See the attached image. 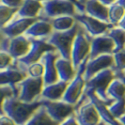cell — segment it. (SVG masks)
I'll return each instance as SVG.
<instances>
[{
  "label": "cell",
  "mask_w": 125,
  "mask_h": 125,
  "mask_svg": "<svg viewBox=\"0 0 125 125\" xmlns=\"http://www.w3.org/2000/svg\"><path fill=\"white\" fill-rule=\"evenodd\" d=\"M74 18L91 37L104 35L115 26L112 24H107L94 17H91L87 13H76Z\"/></svg>",
  "instance_id": "13"
},
{
  "label": "cell",
  "mask_w": 125,
  "mask_h": 125,
  "mask_svg": "<svg viewBox=\"0 0 125 125\" xmlns=\"http://www.w3.org/2000/svg\"><path fill=\"white\" fill-rule=\"evenodd\" d=\"M74 116L80 125H99L103 121L95 104L86 93L75 105Z\"/></svg>",
  "instance_id": "7"
},
{
  "label": "cell",
  "mask_w": 125,
  "mask_h": 125,
  "mask_svg": "<svg viewBox=\"0 0 125 125\" xmlns=\"http://www.w3.org/2000/svg\"><path fill=\"white\" fill-rule=\"evenodd\" d=\"M107 94L114 101L112 104L108 106L109 112L114 118L119 119L125 114V83L116 78L109 86Z\"/></svg>",
  "instance_id": "11"
},
{
  "label": "cell",
  "mask_w": 125,
  "mask_h": 125,
  "mask_svg": "<svg viewBox=\"0 0 125 125\" xmlns=\"http://www.w3.org/2000/svg\"><path fill=\"white\" fill-rule=\"evenodd\" d=\"M60 56L57 51L53 52H47L44 54V56L42 57L41 61L44 65V74H43V81L44 86L51 85L59 81V77L57 73V70L56 67V59Z\"/></svg>",
  "instance_id": "16"
},
{
  "label": "cell",
  "mask_w": 125,
  "mask_h": 125,
  "mask_svg": "<svg viewBox=\"0 0 125 125\" xmlns=\"http://www.w3.org/2000/svg\"><path fill=\"white\" fill-rule=\"evenodd\" d=\"M80 12L77 6L68 0H47L43 2V8L41 11L39 19L51 20L59 16L70 15L75 16Z\"/></svg>",
  "instance_id": "5"
},
{
  "label": "cell",
  "mask_w": 125,
  "mask_h": 125,
  "mask_svg": "<svg viewBox=\"0 0 125 125\" xmlns=\"http://www.w3.org/2000/svg\"><path fill=\"white\" fill-rule=\"evenodd\" d=\"M78 1H79V2L81 3V4H83V5H85V3H86V2L88 1V0H78Z\"/></svg>",
  "instance_id": "40"
},
{
  "label": "cell",
  "mask_w": 125,
  "mask_h": 125,
  "mask_svg": "<svg viewBox=\"0 0 125 125\" xmlns=\"http://www.w3.org/2000/svg\"><path fill=\"white\" fill-rule=\"evenodd\" d=\"M0 89H1V94H2V101L13 98V97L18 98L17 92L10 86H0Z\"/></svg>",
  "instance_id": "31"
},
{
  "label": "cell",
  "mask_w": 125,
  "mask_h": 125,
  "mask_svg": "<svg viewBox=\"0 0 125 125\" xmlns=\"http://www.w3.org/2000/svg\"><path fill=\"white\" fill-rule=\"evenodd\" d=\"M100 2H102L104 5H105L107 7H110L111 5L113 4H115V3H117V1L118 0H99Z\"/></svg>",
  "instance_id": "36"
},
{
  "label": "cell",
  "mask_w": 125,
  "mask_h": 125,
  "mask_svg": "<svg viewBox=\"0 0 125 125\" xmlns=\"http://www.w3.org/2000/svg\"><path fill=\"white\" fill-rule=\"evenodd\" d=\"M117 3L119 4V5H121L123 8H125V0H118V1H117Z\"/></svg>",
  "instance_id": "39"
},
{
  "label": "cell",
  "mask_w": 125,
  "mask_h": 125,
  "mask_svg": "<svg viewBox=\"0 0 125 125\" xmlns=\"http://www.w3.org/2000/svg\"><path fill=\"white\" fill-rule=\"evenodd\" d=\"M81 27V25L77 22L76 25L67 31H54L46 41L53 45L58 52L61 57L72 60V49L75 37Z\"/></svg>",
  "instance_id": "2"
},
{
  "label": "cell",
  "mask_w": 125,
  "mask_h": 125,
  "mask_svg": "<svg viewBox=\"0 0 125 125\" xmlns=\"http://www.w3.org/2000/svg\"><path fill=\"white\" fill-rule=\"evenodd\" d=\"M18 10V8H11L0 4V26L3 27L13 20Z\"/></svg>",
  "instance_id": "27"
},
{
  "label": "cell",
  "mask_w": 125,
  "mask_h": 125,
  "mask_svg": "<svg viewBox=\"0 0 125 125\" xmlns=\"http://www.w3.org/2000/svg\"><path fill=\"white\" fill-rule=\"evenodd\" d=\"M17 88L19 92V100L25 103H34L41 99L44 88L43 78H34L28 76L25 80L19 83Z\"/></svg>",
  "instance_id": "9"
},
{
  "label": "cell",
  "mask_w": 125,
  "mask_h": 125,
  "mask_svg": "<svg viewBox=\"0 0 125 125\" xmlns=\"http://www.w3.org/2000/svg\"><path fill=\"white\" fill-rule=\"evenodd\" d=\"M118 125H122V124H121V123H120V122H119V124H118Z\"/></svg>",
  "instance_id": "42"
},
{
  "label": "cell",
  "mask_w": 125,
  "mask_h": 125,
  "mask_svg": "<svg viewBox=\"0 0 125 125\" xmlns=\"http://www.w3.org/2000/svg\"><path fill=\"white\" fill-rule=\"evenodd\" d=\"M0 125H17L16 122L11 119L10 117H8L7 115L4 114H1V117H0Z\"/></svg>",
  "instance_id": "33"
},
{
  "label": "cell",
  "mask_w": 125,
  "mask_h": 125,
  "mask_svg": "<svg viewBox=\"0 0 125 125\" xmlns=\"http://www.w3.org/2000/svg\"><path fill=\"white\" fill-rule=\"evenodd\" d=\"M59 125H80V124L78 123V121H77V119H76L74 115H73L70 118H68L66 120H64L63 122H61Z\"/></svg>",
  "instance_id": "34"
},
{
  "label": "cell",
  "mask_w": 125,
  "mask_h": 125,
  "mask_svg": "<svg viewBox=\"0 0 125 125\" xmlns=\"http://www.w3.org/2000/svg\"><path fill=\"white\" fill-rule=\"evenodd\" d=\"M69 83L59 80L56 83L44 86L41 99L49 101H62Z\"/></svg>",
  "instance_id": "22"
},
{
  "label": "cell",
  "mask_w": 125,
  "mask_h": 125,
  "mask_svg": "<svg viewBox=\"0 0 125 125\" xmlns=\"http://www.w3.org/2000/svg\"><path fill=\"white\" fill-rule=\"evenodd\" d=\"M114 66H115V58L113 54L102 55L93 59H88L84 73L85 80L88 81L97 73L106 69H112Z\"/></svg>",
  "instance_id": "14"
},
{
  "label": "cell",
  "mask_w": 125,
  "mask_h": 125,
  "mask_svg": "<svg viewBox=\"0 0 125 125\" xmlns=\"http://www.w3.org/2000/svg\"><path fill=\"white\" fill-rule=\"evenodd\" d=\"M56 67L57 70L59 80L61 81L70 83L76 75L77 70L74 68L73 61L71 59H66V58L59 56L56 59Z\"/></svg>",
  "instance_id": "23"
},
{
  "label": "cell",
  "mask_w": 125,
  "mask_h": 125,
  "mask_svg": "<svg viewBox=\"0 0 125 125\" xmlns=\"http://www.w3.org/2000/svg\"><path fill=\"white\" fill-rule=\"evenodd\" d=\"M85 13L107 24L109 23V7L99 0H88L85 3Z\"/></svg>",
  "instance_id": "20"
},
{
  "label": "cell",
  "mask_w": 125,
  "mask_h": 125,
  "mask_svg": "<svg viewBox=\"0 0 125 125\" xmlns=\"http://www.w3.org/2000/svg\"><path fill=\"white\" fill-rule=\"evenodd\" d=\"M30 47H31L30 39L25 37V35L12 39L1 35L0 51H4L10 54L14 58V60H18L26 56L30 50Z\"/></svg>",
  "instance_id": "10"
},
{
  "label": "cell",
  "mask_w": 125,
  "mask_h": 125,
  "mask_svg": "<svg viewBox=\"0 0 125 125\" xmlns=\"http://www.w3.org/2000/svg\"><path fill=\"white\" fill-rule=\"evenodd\" d=\"M43 8V2L38 0H24L23 5L14 18H34L39 19L41 11Z\"/></svg>",
  "instance_id": "21"
},
{
  "label": "cell",
  "mask_w": 125,
  "mask_h": 125,
  "mask_svg": "<svg viewBox=\"0 0 125 125\" xmlns=\"http://www.w3.org/2000/svg\"><path fill=\"white\" fill-rule=\"evenodd\" d=\"M24 125H59L48 115L43 106H41L32 118Z\"/></svg>",
  "instance_id": "25"
},
{
  "label": "cell",
  "mask_w": 125,
  "mask_h": 125,
  "mask_svg": "<svg viewBox=\"0 0 125 125\" xmlns=\"http://www.w3.org/2000/svg\"><path fill=\"white\" fill-rule=\"evenodd\" d=\"M26 77H28L26 72L20 70L12 64L8 69L0 71V86H10L15 89L18 96L19 92L17 85L20 82L25 80Z\"/></svg>",
  "instance_id": "18"
},
{
  "label": "cell",
  "mask_w": 125,
  "mask_h": 125,
  "mask_svg": "<svg viewBox=\"0 0 125 125\" xmlns=\"http://www.w3.org/2000/svg\"><path fill=\"white\" fill-rule=\"evenodd\" d=\"M68 1H71V2H73V4H75V5L77 6V8H78L80 13H85V5L81 4L78 0H68Z\"/></svg>",
  "instance_id": "35"
},
{
  "label": "cell",
  "mask_w": 125,
  "mask_h": 125,
  "mask_svg": "<svg viewBox=\"0 0 125 125\" xmlns=\"http://www.w3.org/2000/svg\"><path fill=\"white\" fill-rule=\"evenodd\" d=\"M118 120H119L122 125H125V114L123 115V116H121L119 119H118Z\"/></svg>",
  "instance_id": "38"
},
{
  "label": "cell",
  "mask_w": 125,
  "mask_h": 125,
  "mask_svg": "<svg viewBox=\"0 0 125 125\" xmlns=\"http://www.w3.org/2000/svg\"><path fill=\"white\" fill-rule=\"evenodd\" d=\"M88 59H89V56L87 57L78 67L75 77L69 83L66 92L64 94L62 101L68 103L70 104L76 105L82 98L83 94L85 93L87 81L85 80L84 73H85V70H86V66H87Z\"/></svg>",
  "instance_id": "6"
},
{
  "label": "cell",
  "mask_w": 125,
  "mask_h": 125,
  "mask_svg": "<svg viewBox=\"0 0 125 125\" xmlns=\"http://www.w3.org/2000/svg\"><path fill=\"white\" fill-rule=\"evenodd\" d=\"M14 62V58L7 52L0 51V71L8 69Z\"/></svg>",
  "instance_id": "30"
},
{
  "label": "cell",
  "mask_w": 125,
  "mask_h": 125,
  "mask_svg": "<svg viewBox=\"0 0 125 125\" xmlns=\"http://www.w3.org/2000/svg\"><path fill=\"white\" fill-rule=\"evenodd\" d=\"M50 21L54 31H67L72 29L77 23L75 20L74 16H70V15H64V16H59L56 18L48 20Z\"/></svg>",
  "instance_id": "24"
},
{
  "label": "cell",
  "mask_w": 125,
  "mask_h": 125,
  "mask_svg": "<svg viewBox=\"0 0 125 125\" xmlns=\"http://www.w3.org/2000/svg\"><path fill=\"white\" fill-rule=\"evenodd\" d=\"M125 15V8L115 3L109 7V23L117 26Z\"/></svg>",
  "instance_id": "28"
},
{
  "label": "cell",
  "mask_w": 125,
  "mask_h": 125,
  "mask_svg": "<svg viewBox=\"0 0 125 125\" xmlns=\"http://www.w3.org/2000/svg\"><path fill=\"white\" fill-rule=\"evenodd\" d=\"M42 106L45 108L48 115L57 123H61L64 120L74 115L75 105L70 104L64 101H49L41 99Z\"/></svg>",
  "instance_id": "12"
},
{
  "label": "cell",
  "mask_w": 125,
  "mask_h": 125,
  "mask_svg": "<svg viewBox=\"0 0 125 125\" xmlns=\"http://www.w3.org/2000/svg\"><path fill=\"white\" fill-rule=\"evenodd\" d=\"M92 37L84 29L81 25L73 42L72 49V61L76 70L82 64V62L89 56L91 48Z\"/></svg>",
  "instance_id": "8"
},
{
  "label": "cell",
  "mask_w": 125,
  "mask_h": 125,
  "mask_svg": "<svg viewBox=\"0 0 125 125\" xmlns=\"http://www.w3.org/2000/svg\"><path fill=\"white\" fill-rule=\"evenodd\" d=\"M37 20L34 18H14L8 25L1 27V35L10 39L25 35L26 30Z\"/></svg>",
  "instance_id": "15"
},
{
  "label": "cell",
  "mask_w": 125,
  "mask_h": 125,
  "mask_svg": "<svg viewBox=\"0 0 125 125\" xmlns=\"http://www.w3.org/2000/svg\"><path fill=\"white\" fill-rule=\"evenodd\" d=\"M41 106H42L41 99L34 103H25L13 97L2 101L1 114L10 117L17 125H24L31 119Z\"/></svg>",
  "instance_id": "1"
},
{
  "label": "cell",
  "mask_w": 125,
  "mask_h": 125,
  "mask_svg": "<svg viewBox=\"0 0 125 125\" xmlns=\"http://www.w3.org/2000/svg\"><path fill=\"white\" fill-rule=\"evenodd\" d=\"M115 79H116V75L114 73L113 70L106 69L97 73L91 79L87 81L86 89L93 90L101 100L104 101L108 106H110L114 103V101L111 98H109L107 90L111 83Z\"/></svg>",
  "instance_id": "4"
},
{
  "label": "cell",
  "mask_w": 125,
  "mask_h": 125,
  "mask_svg": "<svg viewBox=\"0 0 125 125\" xmlns=\"http://www.w3.org/2000/svg\"><path fill=\"white\" fill-rule=\"evenodd\" d=\"M115 48H116L115 42L106 34L97 36V37H92L89 59L96 58L102 55L114 54Z\"/></svg>",
  "instance_id": "17"
},
{
  "label": "cell",
  "mask_w": 125,
  "mask_h": 125,
  "mask_svg": "<svg viewBox=\"0 0 125 125\" xmlns=\"http://www.w3.org/2000/svg\"><path fill=\"white\" fill-rule=\"evenodd\" d=\"M107 36L111 38L113 42H115L116 48L114 51L115 53H118L125 49V30L120 28L119 26H114L106 33Z\"/></svg>",
  "instance_id": "26"
},
{
  "label": "cell",
  "mask_w": 125,
  "mask_h": 125,
  "mask_svg": "<svg viewBox=\"0 0 125 125\" xmlns=\"http://www.w3.org/2000/svg\"><path fill=\"white\" fill-rule=\"evenodd\" d=\"M54 32L50 21L38 19L37 21L26 30L25 36L28 39H44L46 40Z\"/></svg>",
  "instance_id": "19"
},
{
  "label": "cell",
  "mask_w": 125,
  "mask_h": 125,
  "mask_svg": "<svg viewBox=\"0 0 125 125\" xmlns=\"http://www.w3.org/2000/svg\"><path fill=\"white\" fill-rule=\"evenodd\" d=\"M106 125H108V124H106Z\"/></svg>",
  "instance_id": "43"
},
{
  "label": "cell",
  "mask_w": 125,
  "mask_h": 125,
  "mask_svg": "<svg viewBox=\"0 0 125 125\" xmlns=\"http://www.w3.org/2000/svg\"><path fill=\"white\" fill-rule=\"evenodd\" d=\"M30 42L31 47L27 55L18 60H14L13 62L14 66L25 72H26V69L29 65L41 61L42 57L47 52L56 51V48L44 39H30Z\"/></svg>",
  "instance_id": "3"
},
{
  "label": "cell",
  "mask_w": 125,
  "mask_h": 125,
  "mask_svg": "<svg viewBox=\"0 0 125 125\" xmlns=\"http://www.w3.org/2000/svg\"><path fill=\"white\" fill-rule=\"evenodd\" d=\"M24 0H1V4L11 8H20L23 5Z\"/></svg>",
  "instance_id": "32"
},
{
  "label": "cell",
  "mask_w": 125,
  "mask_h": 125,
  "mask_svg": "<svg viewBox=\"0 0 125 125\" xmlns=\"http://www.w3.org/2000/svg\"><path fill=\"white\" fill-rule=\"evenodd\" d=\"M117 26H119V27H120V28H122L123 30H125V15H124V17L122 18V20H121V21L119 23V25H117Z\"/></svg>",
  "instance_id": "37"
},
{
  "label": "cell",
  "mask_w": 125,
  "mask_h": 125,
  "mask_svg": "<svg viewBox=\"0 0 125 125\" xmlns=\"http://www.w3.org/2000/svg\"><path fill=\"white\" fill-rule=\"evenodd\" d=\"M38 1H42V2H44V1H47V0H38Z\"/></svg>",
  "instance_id": "41"
},
{
  "label": "cell",
  "mask_w": 125,
  "mask_h": 125,
  "mask_svg": "<svg viewBox=\"0 0 125 125\" xmlns=\"http://www.w3.org/2000/svg\"><path fill=\"white\" fill-rule=\"evenodd\" d=\"M26 73L28 76L34 77V78H40V77H43L44 74V65L42 61L33 63L31 65H29L26 69Z\"/></svg>",
  "instance_id": "29"
}]
</instances>
